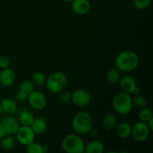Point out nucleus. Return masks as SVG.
I'll list each match as a JSON object with an SVG mask.
<instances>
[{
	"instance_id": "f257e3e1",
	"label": "nucleus",
	"mask_w": 153,
	"mask_h": 153,
	"mask_svg": "<svg viewBox=\"0 0 153 153\" xmlns=\"http://www.w3.org/2000/svg\"><path fill=\"white\" fill-rule=\"evenodd\" d=\"M138 56L132 51L126 50L120 52L115 59V67L119 71L131 72L135 70L139 65Z\"/></svg>"
},
{
	"instance_id": "f03ea898",
	"label": "nucleus",
	"mask_w": 153,
	"mask_h": 153,
	"mask_svg": "<svg viewBox=\"0 0 153 153\" xmlns=\"http://www.w3.org/2000/svg\"><path fill=\"white\" fill-rule=\"evenodd\" d=\"M72 126L73 131L77 134L84 135L88 134L93 127L92 117L88 112H79L73 117Z\"/></svg>"
},
{
	"instance_id": "7ed1b4c3",
	"label": "nucleus",
	"mask_w": 153,
	"mask_h": 153,
	"mask_svg": "<svg viewBox=\"0 0 153 153\" xmlns=\"http://www.w3.org/2000/svg\"><path fill=\"white\" fill-rule=\"evenodd\" d=\"M85 142L78 134H67L61 142V147L67 153H82L85 151Z\"/></svg>"
},
{
	"instance_id": "20e7f679",
	"label": "nucleus",
	"mask_w": 153,
	"mask_h": 153,
	"mask_svg": "<svg viewBox=\"0 0 153 153\" xmlns=\"http://www.w3.org/2000/svg\"><path fill=\"white\" fill-rule=\"evenodd\" d=\"M112 105L115 111L120 114H127L131 111L133 106L132 98L129 94L120 92L114 97Z\"/></svg>"
},
{
	"instance_id": "39448f33",
	"label": "nucleus",
	"mask_w": 153,
	"mask_h": 153,
	"mask_svg": "<svg viewBox=\"0 0 153 153\" xmlns=\"http://www.w3.org/2000/svg\"><path fill=\"white\" fill-rule=\"evenodd\" d=\"M67 76L62 72L52 73L46 81V88L50 92L57 94L64 90L67 85Z\"/></svg>"
},
{
	"instance_id": "423d86ee",
	"label": "nucleus",
	"mask_w": 153,
	"mask_h": 153,
	"mask_svg": "<svg viewBox=\"0 0 153 153\" xmlns=\"http://www.w3.org/2000/svg\"><path fill=\"white\" fill-rule=\"evenodd\" d=\"M150 131L146 122L139 121L131 127V135L135 141L143 142L149 137Z\"/></svg>"
},
{
	"instance_id": "0eeeda50",
	"label": "nucleus",
	"mask_w": 153,
	"mask_h": 153,
	"mask_svg": "<svg viewBox=\"0 0 153 153\" xmlns=\"http://www.w3.org/2000/svg\"><path fill=\"white\" fill-rule=\"evenodd\" d=\"M28 103L35 110H43L47 105L46 97L40 91H33L28 95Z\"/></svg>"
},
{
	"instance_id": "6e6552de",
	"label": "nucleus",
	"mask_w": 153,
	"mask_h": 153,
	"mask_svg": "<svg viewBox=\"0 0 153 153\" xmlns=\"http://www.w3.org/2000/svg\"><path fill=\"white\" fill-rule=\"evenodd\" d=\"M16 134L19 143L24 146L28 145L35 139V134L31 129V126H19Z\"/></svg>"
},
{
	"instance_id": "1a4fd4ad",
	"label": "nucleus",
	"mask_w": 153,
	"mask_h": 153,
	"mask_svg": "<svg viewBox=\"0 0 153 153\" xmlns=\"http://www.w3.org/2000/svg\"><path fill=\"white\" fill-rule=\"evenodd\" d=\"M71 100L73 104L79 107H85L90 103L91 95L88 91L85 89H77L72 93Z\"/></svg>"
},
{
	"instance_id": "9d476101",
	"label": "nucleus",
	"mask_w": 153,
	"mask_h": 153,
	"mask_svg": "<svg viewBox=\"0 0 153 153\" xmlns=\"http://www.w3.org/2000/svg\"><path fill=\"white\" fill-rule=\"evenodd\" d=\"M120 86L122 91L127 94H137L139 91L135 79L132 76H128V75L124 76L120 79Z\"/></svg>"
},
{
	"instance_id": "9b49d317",
	"label": "nucleus",
	"mask_w": 153,
	"mask_h": 153,
	"mask_svg": "<svg viewBox=\"0 0 153 153\" xmlns=\"http://www.w3.org/2000/svg\"><path fill=\"white\" fill-rule=\"evenodd\" d=\"M0 123L3 126L7 134H16L18 128L20 126L19 121L16 118L10 116H7L3 117L0 120Z\"/></svg>"
},
{
	"instance_id": "f8f14e48",
	"label": "nucleus",
	"mask_w": 153,
	"mask_h": 153,
	"mask_svg": "<svg viewBox=\"0 0 153 153\" xmlns=\"http://www.w3.org/2000/svg\"><path fill=\"white\" fill-rule=\"evenodd\" d=\"M15 80H16V73L9 67L3 69L0 72V84L2 86H10L14 83Z\"/></svg>"
},
{
	"instance_id": "ddd939ff",
	"label": "nucleus",
	"mask_w": 153,
	"mask_h": 153,
	"mask_svg": "<svg viewBox=\"0 0 153 153\" xmlns=\"http://www.w3.org/2000/svg\"><path fill=\"white\" fill-rule=\"evenodd\" d=\"M73 12L79 15L88 13L91 9V3L88 0H73L71 4Z\"/></svg>"
},
{
	"instance_id": "4468645a",
	"label": "nucleus",
	"mask_w": 153,
	"mask_h": 153,
	"mask_svg": "<svg viewBox=\"0 0 153 153\" xmlns=\"http://www.w3.org/2000/svg\"><path fill=\"white\" fill-rule=\"evenodd\" d=\"M2 108V112L7 114H13L17 111V105L14 100L10 98H4L0 102Z\"/></svg>"
},
{
	"instance_id": "2eb2a0df",
	"label": "nucleus",
	"mask_w": 153,
	"mask_h": 153,
	"mask_svg": "<svg viewBox=\"0 0 153 153\" xmlns=\"http://www.w3.org/2000/svg\"><path fill=\"white\" fill-rule=\"evenodd\" d=\"M31 128L35 134H42L47 130V123L41 117L34 118Z\"/></svg>"
},
{
	"instance_id": "dca6fc26",
	"label": "nucleus",
	"mask_w": 153,
	"mask_h": 153,
	"mask_svg": "<svg viewBox=\"0 0 153 153\" xmlns=\"http://www.w3.org/2000/svg\"><path fill=\"white\" fill-rule=\"evenodd\" d=\"M104 152V145L100 140H94L90 141L85 146V153H102Z\"/></svg>"
},
{
	"instance_id": "f3484780",
	"label": "nucleus",
	"mask_w": 153,
	"mask_h": 153,
	"mask_svg": "<svg viewBox=\"0 0 153 153\" xmlns=\"http://www.w3.org/2000/svg\"><path fill=\"white\" fill-rule=\"evenodd\" d=\"M116 132L119 137L125 139L131 136V126L128 122H123L117 125Z\"/></svg>"
},
{
	"instance_id": "a211bd4d",
	"label": "nucleus",
	"mask_w": 153,
	"mask_h": 153,
	"mask_svg": "<svg viewBox=\"0 0 153 153\" xmlns=\"http://www.w3.org/2000/svg\"><path fill=\"white\" fill-rule=\"evenodd\" d=\"M117 126L116 117L114 114H109L105 115L102 120V127L105 131H111L115 129Z\"/></svg>"
},
{
	"instance_id": "6ab92c4d",
	"label": "nucleus",
	"mask_w": 153,
	"mask_h": 153,
	"mask_svg": "<svg viewBox=\"0 0 153 153\" xmlns=\"http://www.w3.org/2000/svg\"><path fill=\"white\" fill-rule=\"evenodd\" d=\"M34 120V114L31 112L25 111L20 114L19 117V122L22 126H31L33 121Z\"/></svg>"
},
{
	"instance_id": "aec40b11",
	"label": "nucleus",
	"mask_w": 153,
	"mask_h": 153,
	"mask_svg": "<svg viewBox=\"0 0 153 153\" xmlns=\"http://www.w3.org/2000/svg\"><path fill=\"white\" fill-rule=\"evenodd\" d=\"M120 71L116 67L115 68L109 69L108 71L106 73L107 82L109 84H111V85H114V84L117 83L120 81Z\"/></svg>"
},
{
	"instance_id": "412c9836",
	"label": "nucleus",
	"mask_w": 153,
	"mask_h": 153,
	"mask_svg": "<svg viewBox=\"0 0 153 153\" xmlns=\"http://www.w3.org/2000/svg\"><path fill=\"white\" fill-rule=\"evenodd\" d=\"M46 81V76L41 72H35L31 76V82L37 86H43Z\"/></svg>"
},
{
	"instance_id": "4be33fe9",
	"label": "nucleus",
	"mask_w": 153,
	"mask_h": 153,
	"mask_svg": "<svg viewBox=\"0 0 153 153\" xmlns=\"http://www.w3.org/2000/svg\"><path fill=\"white\" fill-rule=\"evenodd\" d=\"M153 117V114L152 110L149 108H143L140 109V112L138 113V118L140 121L143 122H147L150 118Z\"/></svg>"
},
{
	"instance_id": "5701e85b",
	"label": "nucleus",
	"mask_w": 153,
	"mask_h": 153,
	"mask_svg": "<svg viewBox=\"0 0 153 153\" xmlns=\"http://www.w3.org/2000/svg\"><path fill=\"white\" fill-rule=\"evenodd\" d=\"M26 151L28 153H43L45 152V146L33 141L27 145Z\"/></svg>"
},
{
	"instance_id": "b1692460",
	"label": "nucleus",
	"mask_w": 153,
	"mask_h": 153,
	"mask_svg": "<svg viewBox=\"0 0 153 153\" xmlns=\"http://www.w3.org/2000/svg\"><path fill=\"white\" fill-rule=\"evenodd\" d=\"M14 144V140L12 137H6V136L2 137L1 142H0V146L4 150H10V149H13Z\"/></svg>"
},
{
	"instance_id": "393cba45",
	"label": "nucleus",
	"mask_w": 153,
	"mask_h": 153,
	"mask_svg": "<svg viewBox=\"0 0 153 153\" xmlns=\"http://www.w3.org/2000/svg\"><path fill=\"white\" fill-rule=\"evenodd\" d=\"M19 90L23 91V92H25V94H27L28 95L30 93L34 91V85L33 84V82L31 81H23L19 85Z\"/></svg>"
},
{
	"instance_id": "a878e982",
	"label": "nucleus",
	"mask_w": 153,
	"mask_h": 153,
	"mask_svg": "<svg viewBox=\"0 0 153 153\" xmlns=\"http://www.w3.org/2000/svg\"><path fill=\"white\" fill-rule=\"evenodd\" d=\"M151 3V0H133V5L137 10H144L147 8Z\"/></svg>"
},
{
	"instance_id": "bb28decb",
	"label": "nucleus",
	"mask_w": 153,
	"mask_h": 153,
	"mask_svg": "<svg viewBox=\"0 0 153 153\" xmlns=\"http://www.w3.org/2000/svg\"><path fill=\"white\" fill-rule=\"evenodd\" d=\"M133 105L136 106L137 108L142 109L143 108H146L147 105V100L143 97H136L132 99Z\"/></svg>"
},
{
	"instance_id": "cd10ccee",
	"label": "nucleus",
	"mask_w": 153,
	"mask_h": 153,
	"mask_svg": "<svg viewBox=\"0 0 153 153\" xmlns=\"http://www.w3.org/2000/svg\"><path fill=\"white\" fill-rule=\"evenodd\" d=\"M59 95V100L62 103H67L71 100V95L72 93L69 92V91H61L60 92Z\"/></svg>"
},
{
	"instance_id": "c85d7f7f",
	"label": "nucleus",
	"mask_w": 153,
	"mask_h": 153,
	"mask_svg": "<svg viewBox=\"0 0 153 153\" xmlns=\"http://www.w3.org/2000/svg\"><path fill=\"white\" fill-rule=\"evenodd\" d=\"M10 58L6 55H1L0 56V67L1 69L8 68L10 67Z\"/></svg>"
},
{
	"instance_id": "c756f323",
	"label": "nucleus",
	"mask_w": 153,
	"mask_h": 153,
	"mask_svg": "<svg viewBox=\"0 0 153 153\" xmlns=\"http://www.w3.org/2000/svg\"><path fill=\"white\" fill-rule=\"evenodd\" d=\"M15 97H16V100H19V101L24 102L25 101V100H27V98H28V94H25V92H23V91H20V90L19 89V91L15 94Z\"/></svg>"
},
{
	"instance_id": "7c9ffc66",
	"label": "nucleus",
	"mask_w": 153,
	"mask_h": 153,
	"mask_svg": "<svg viewBox=\"0 0 153 153\" xmlns=\"http://www.w3.org/2000/svg\"><path fill=\"white\" fill-rule=\"evenodd\" d=\"M88 133H89V134L91 135V137H98L99 136H100V131H99L97 128H93V127L91 128V129L90 130V131Z\"/></svg>"
},
{
	"instance_id": "2f4dec72",
	"label": "nucleus",
	"mask_w": 153,
	"mask_h": 153,
	"mask_svg": "<svg viewBox=\"0 0 153 153\" xmlns=\"http://www.w3.org/2000/svg\"><path fill=\"white\" fill-rule=\"evenodd\" d=\"M6 135H7V134H6L5 129L4 128L3 126L0 123V139H1Z\"/></svg>"
},
{
	"instance_id": "473e14b6",
	"label": "nucleus",
	"mask_w": 153,
	"mask_h": 153,
	"mask_svg": "<svg viewBox=\"0 0 153 153\" xmlns=\"http://www.w3.org/2000/svg\"><path fill=\"white\" fill-rule=\"evenodd\" d=\"M146 123H147V126L148 127H149V130H150V131H153V117L150 118V119L146 122Z\"/></svg>"
},
{
	"instance_id": "72a5a7b5",
	"label": "nucleus",
	"mask_w": 153,
	"mask_h": 153,
	"mask_svg": "<svg viewBox=\"0 0 153 153\" xmlns=\"http://www.w3.org/2000/svg\"><path fill=\"white\" fill-rule=\"evenodd\" d=\"M1 113H2V108H1V104H0V115H1Z\"/></svg>"
},
{
	"instance_id": "f704fd0d",
	"label": "nucleus",
	"mask_w": 153,
	"mask_h": 153,
	"mask_svg": "<svg viewBox=\"0 0 153 153\" xmlns=\"http://www.w3.org/2000/svg\"><path fill=\"white\" fill-rule=\"evenodd\" d=\"M63 1H72L73 0H63Z\"/></svg>"
},
{
	"instance_id": "c9c22d12",
	"label": "nucleus",
	"mask_w": 153,
	"mask_h": 153,
	"mask_svg": "<svg viewBox=\"0 0 153 153\" xmlns=\"http://www.w3.org/2000/svg\"><path fill=\"white\" fill-rule=\"evenodd\" d=\"M0 91H1V88H0Z\"/></svg>"
}]
</instances>
